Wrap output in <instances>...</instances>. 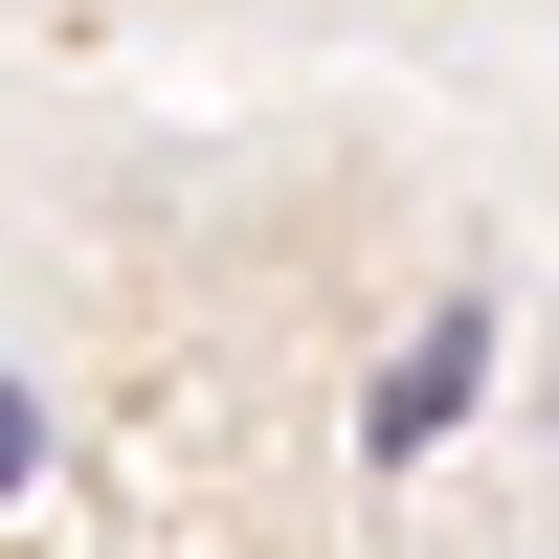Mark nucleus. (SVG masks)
I'll return each mask as SVG.
<instances>
[{
	"instance_id": "1",
	"label": "nucleus",
	"mask_w": 559,
	"mask_h": 559,
	"mask_svg": "<svg viewBox=\"0 0 559 559\" xmlns=\"http://www.w3.org/2000/svg\"><path fill=\"white\" fill-rule=\"evenodd\" d=\"M471 381H492V313H471V292H448V313H426V336H403V358H381V403H358V448H381V471H426V448H448V426H471Z\"/></svg>"
},
{
	"instance_id": "2",
	"label": "nucleus",
	"mask_w": 559,
	"mask_h": 559,
	"mask_svg": "<svg viewBox=\"0 0 559 559\" xmlns=\"http://www.w3.org/2000/svg\"><path fill=\"white\" fill-rule=\"evenodd\" d=\"M0 471H45V426H23V381H0Z\"/></svg>"
}]
</instances>
